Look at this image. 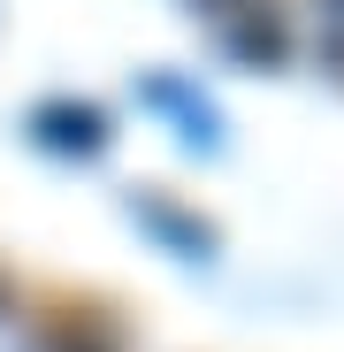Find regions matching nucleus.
Segmentation results:
<instances>
[{
  "mask_svg": "<svg viewBox=\"0 0 344 352\" xmlns=\"http://www.w3.org/2000/svg\"><path fill=\"white\" fill-rule=\"evenodd\" d=\"M314 54L344 77V0H314Z\"/></svg>",
  "mask_w": 344,
  "mask_h": 352,
  "instance_id": "nucleus-1",
  "label": "nucleus"
},
{
  "mask_svg": "<svg viewBox=\"0 0 344 352\" xmlns=\"http://www.w3.org/2000/svg\"><path fill=\"white\" fill-rule=\"evenodd\" d=\"M138 207H146V222H153V230H168L184 253H199V261L214 253V230H207V222H184V214H168V207H153V199H138Z\"/></svg>",
  "mask_w": 344,
  "mask_h": 352,
  "instance_id": "nucleus-2",
  "label": "nucleus"
}]
</instances>
